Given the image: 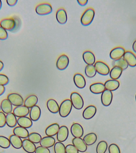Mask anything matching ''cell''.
Instances as JSON below:
<instances>
[{
	"label": "cell",
	"mask_w": 136,
	"mask_h": 153,
	"mask_svg": "<svg viewBox=\"0 0 136 153\" xmlns=\"http://www.w3.org/2000/svg\"><path fill=\"white\" fill-rule=\"evenodd\" d=\"M20 21L16 18H8L4 19L0 22V26L6 30L16 31L20 26Z\"/></svg>",
	"instance_id": "cell-1"
},
{
	"label": "cell",
	"mask_w": 136,
	"mask_h": 153,
	"mask_svg": "<svg viewBox=\"0 0 136 153\" xmlns=\"http://www.w3.org/2000/svg\"><path fill=\"white\" fill-rule=\"evenodd\" d=\"M70 98L72 106L75 108L81 110L83 108L84 102L82 97L79 93L73 92L70 95Z\"/></svg>",
	"instance_id": "cell-4"
},
{
	"label": "cell",
	"mask_w": 136,
	"mask_h": 153,
	"mask_svg": "<svg viewBox=\"0 0 136 153\" xmlns=\"http://www.w3.org/2000/svg\"><path fill=\"white\" fill-rule=\"evenodd\" d=\"M38 101V97L35 95L29 96L24 102V105L29 108H31L37 105Z\"/></svg>",
	"instance_id": "cell-31"
},
{
	"label": "cell",
	"mask_w": 136,
	"mask_h": 153,
	"mask_svg": "<svg viewBox=\"0 0 136 153\" xmlns=\"http://www.w3.org/2000/svg\"><path fill=\"white\" fill-rule=\"evenodd\" d=\"M96 108L93 105H90L86 108L82 113V116L85 119L89 120L92 118L96 114Z\"/></svg>",
	"instance_id": "cell-15"
},
{
	"label": "cell",
	"mask_w": 136,
	"mask_h": 153,
	"mask_svg": "<svg viewBox=\"0 0 136 153\" xmlns=\"http://www.w3.org/2000/svg\"><path fill=\"white\" fill-rule=\"evenodd\" d=\"M7 99L13 106H22L24 104L23 98L20 94L16 93H12L8 94Z\"/></svg>",
	"instance_id": "cell-5"
},
{
	"label": "cell",
	"mask_w": 136,
	"mask_h": 153,
	"mask_svg": "<svg viewBox=\"0 0 136 153\" xmlns=\"http://www.w3.org/2000/svg\"><path fill=\"white\" fill-rule=\"evenodd\" d=\"M48 109L51 113L56 114L59 112V106L58 103L53 99H50L47 102Z\"/></svg>",
	"instance_id": "cell-26"
},
{
	"label": "cell",
	"mask_w": 136,
	"mask_h": 153,
	"mask_svg": "<svg viewBox=\"0 0 136 153\" xmlns=\"http://www.w3.org/2000/svg\"><path fill=\"white\" fill-rule=\"evenodd\" d=\"M30 118L33 121H37L41 115V110L39 106L35 105L31 108L30 111Z\"/></svg>",
	"instance_id": "cell-17"
},
{
	"label": "cell",
	"mask_w": 136,
	"mask_h": 153,
	"mask_svg": "<svg viewBox=\"0 0 136 153\" xmlns=\"http://www.w3.org/2000/svg\"><path fill=\"white\" fill-rule=\"evenodd\" d=\"M1 108L2 112L5 114H8L11 113L13 111V105L8 99H4L1 102Z\"/></svg>",
	"instance_id": "cell-27"
},
{
	"label": "cell",
	"mask_w": 136,
	"mask_h": 153,
	"mask_svg": "<svg viewBox=\"0 0 136 153\" xmlns=\"http://www.w3.org/2000/svg\"><path fill=\"white\" fill-rule=\"evenodd\" d=\"M83 140L87 146H91L96 142L97 136L94 133H90L85 136Z\"/></svg>",
	"instance_id": "cell-33"
},
{
	"label": "cell",
	"mask_w": 136,
	"mask_h": 153,
	"mask_svg": "<svg viewBox=\"0 0 136 153\" xmlns=\"http://www.w3.org/2000/svg\"><path fill=\"white\" fill-rule=\"evenodd\" d=\"M123 70L121 68L118 67H113L110 71V77L113 80H118L121 76Z\"/></svg>",
	"instance_id": "cell-34"
},
{
	"label": "cell",
	"mask_w": 136,
	"mask_h": 153,
	"mask_svg": "<svg viewBox=\"0 0 136 153\" xmlns=\"http://www.w3.org/2000/svg\"><path fill=\"white\" fill-rule=\"evenodd\" d=\"M52 10V7L49 4L43 3L37 6L35 11L39 15H46L50 14Z\"/></svg>",
	"instance_id": "cell-6"
},
{
	"label": "cell",
	"mask_w": 136,
	"mask_h": 153,
	"mask_svg": "<svg viewBox=\"0 0 136 153\" xmlns=\"http://www.w3.org/2000/svg\"><path fill=\"white\" fill-rule=\"evenodd\" d=\"M59 128L60 126L58 124L54 123L47 128L45 133L47 136L52 137L57 134Z\"/></svg>",
	"instance_id": "cell-30"
},
{
	"label": "cell",
	"mask_w": 136,
	"mask_h": 153,
	"mask_svg": "<svg viewBox=\"0 0 136 153\" xmlns=\"http://www.w3.org/2000/svg\"><path fill=\"white\" fill-rule=\"evenodd\" d=\"M10 142L9 139L5 136H0V147L7 149L10 147Z\"/></svg>",
	"instance_id": "cell-40"
},
{
	"label": "cell",
	"mask_w": 136,
	"mask_h": 153,
	"mask_svg": "<svg viewBox=\"0 0 136 153\" xmlns=\"http://www.w3.org/2000/svg\"><path fill=\"white\" fill-rule=\"evenodd\" d=\"M8 38L7 30L0 26V40H5Z\"/></svg>",
	"instance_id": "cell-44"
},
{
	"label": "cell",
	"mask_w": 136,
	"mask_h": 153,
	"mask_svg": "<svg viewBox=\"0 0 136 153\" xmlns=\"http://www.w3.org/2000/svg\"><path fill=\"white\" fill-rule=\"evenodd\" d=\"M5 91V87L4 86L0 85V96L2 95Z\"/></svg>",
	"instance_id": "cell-49"
},
{
	"label": "cell",
	"mask_w": 136,
	"mask_h": 153,
	"mask_svg": "<svg viewBox=\"0 0 136 153\" xmlns=\"http://www.w3.org/2000/svg\"><path fill=\"white\" fill-rule=\"evenodd\" d=\"M4 67V64L2 61L0 60V72L3 69Z\"/></svg>",
	"instance_id": "cell-51"
},
{
	"label": "cell",
	"mask_w": 136,
	"mask_h": 153,
	"mask_svg": "<svg viewBox=\"0 0 136 153\" xmlns=\"http://www.w3.org/2000/svg\"><path fill=\"white\" fill-rule=\"evenodd\" d=\"M17 124L19 126L27 129L32 126L33 125V122L32 120L28 117H22L18 118Z\"/></svg>",
	"instance_id": "cell-22"
},
{
	"label": "cell",
	"mask_w": 136,
	"mask_h": 153,
	"mask_svg": "<svg viewBox=\"0 0 136 153\" xmlns=\"http://www.w3.org/2000/svg\"><path fill=\"white\" fill-rule=\"evenodd\" d=\"M69 131L68 128L65 126L60 127L57 134V140L59 142H65L69 136Z\"/></svg>",
	"instance_id": "cell-12"
},
{
	"label": "cell",
	"mask_w": 136,
	"mask_h": 153,
	"mask_svg": "<svg viewBox=\"0 0 136 153\" xmlns=\"http://www.w3.org/2000/svg\"><path fill=\"white\" fill-rule=\"evenodd\" d=\"M77 2L81 6H84L88 3V0H77Z\"/></svg>",
	"instance_id": "cell-48"
},
{
	"label": "cell",
	"mask_w": 136,
	"mask_h": 153,
	"mask_svg": "<svg viewBox=\"0 0 136 153\" xmlns=\"http://www.w3.org/2000/svg\"><path fill=\"white\" fill-rule=\"evenodd\" d=\"M108 145L107 142L105 141H101L99 142L96 147L97 153H105L107 150Z\"/></svg>",
	"instance_id": "cell-37"
},
{
	"label": "cell",
	"mask_w": 136,
	"mask_h": 153,
	"mask_svg": "<svg viewBox=\"0 0 136 153\" xmlns=\"http://www.w3.org/2000/svg\"><path fill=\"white\" fill-rule=\"evenodd\" d=\"M6 116L2 112H0V128H3L6 125Z\"/></svg>",
	"instance_id": "cell-45"
},
{
	"label": "cell",
	"mask_w": 136,
	"mask_h": 153,
	"mask_svg": "<svg viewBox=\"0 0 136 153\" xmlns=\"http://www.w3.org/2000/svg\"><path fill=\"white\" fill-rule=\"evenodd\" d=\"M66 153H79V151L73 145L69 144L65 147Z\"/></svg>",
	"instance_id": "cell-42"
},
{
	"label": "cell",
	"mask_w": 136,
	"mask_h": 153,
	"mask_svg": "<svg viewBox=\"0 0 136 153\" xmlns=\"http://www.w3.org/2000/svg\"><path fill=\"white\" fill-rule=\"evenodd\" d=\"M22 148L25 151L28 153H34L36 148L34 143L28 139L23 140Z\"/></svg>",
	"instance_id": "cell-18"
},
{
	"label": "cell",
	"mask_w": 136,
	"mask_h": 153,
	"mask_svg": "<svg viewBox=\"0 0 136 153\" xmlns=\"http://www.w3.org/2000/svg\"><path fill=\"white\" fill-rule=\"evenodd\" d=\"M8 76L3 74H0V85L5 86L9 83Z\"/></svg>",
	"instance_id": "cell-43"
},
{
	"label": "cell",
	"mask_w": 136,
	"mask_h": 153,
	"mask_svg": "<svg viewBox=\"0 0 136 153\" xmlns=\"http://www.w3.org/2000/svg\"><path fill=\"white\" fill-rule=\"evenodd\" d=\"M82 57L85 63L88 65H93L95 63V56L91 51H85L83 54Z\"/></svg>",
	"instance_id": "cell-24"
},
{
	"label": "cell",
	"mask_w": 136,
	"mask_h": 153,
	"mask_svg": "<svg viewBox=\"0 0 136 153\" xmlns=\"http://www.w3.org/2000/svg\"><path fill=\"white\" fill-rule=\"evenodd\" d=\"M112 65L113 67H118L121 68L123 71L127 69L129 66L128 64L122 57L119 59L113 60L112 62Z\"/></svg>",
	"instance_id": "cell-35"
},
{
	"label": "cell",
	"mask_w": 136,
	"mask_h": 153,
	"mask_svg": "<svg viewBox=\"0 0 136 153\" xmlns=\"http://www.w3.org/2000/svg\"><path fill=\"white\" fill-rule=\"evenodd\" d=\"M69 63V57L67 55L63 54L60 56L56 63V66L60 70H64L67 68Z\"/></svg>",
	"instance_id": "cell-9"
},
{
	"label": "cell",
	"mask_w": 136,
	"mask_h": 153,
	"mask_svg": "<svg viewBox=\"0 0 136 153\" xmlns=\"http://www.w3.org/2000/svg\"><path fill=\"white\" fill-rule=\"evenodd\" d=\"M17 0H7V4L10 7H14L18 2Z\"/></svg>",
	"instance_id": "cell-47"
},
{
	"label": "cell",
	"mask_w": 136,
	"mask_h": 153,
	"mask_svg": "<svg viewBox=\"0 0 136 153\" xmlns=\"http://www.w3.org/2000/svg\"><path fill=\"white\" fill-rule=\"evenodd\" d=\"M1 106H0V111H1Z\"/></svg>",
	"instance_id": "cell-54"
},
{
	"label": "cell",
	"mask_w": 136,
	"mask_h": 153,
	"mask_svg": "<svg viewBox=\"0 0 136 153\" xmlns=\"http://www.w3.org/2000/svg\"><path fill=\"white\" fill-rule=\"evenodd\" d=\"M54 146L55 153H66L65 146L62 142H56Z\"/></svg>",
	"instance_id": "cell-39"
},
{
	"label": "cell",
	"mask_w": 136,
	"mask_h": 153,
	"mask_svg": "<svg viewBox=\"0 0 136 153\" xmlns=\"http://www.w3.org/2000/svg\"><path fill=\"white\" fill-rule=\"evenodd\" d=\"M105 88L111 91L116 90L120 85L119 81L116 80H109L104 84Z\"/></svg>",
	"instance_id": "cell-28"
},
{
	"label": "cell",
	"mask_w": 136,
	"mask_h": 153,
	"mask_svg": "<svg viewBox=\"0 0 136 153\" xmlns=\"http://www.w3.org/2000/svg\"><path fill=\"white\" fill-rule=\"evenodd\" d=\"M39 143L41 146L48 148L54 146L55 140L53 137L47 136L43 137Z\"/></svg>",
	"instance_id": "cell-23"
},
{
	"label": "cell",
	"mask_w": 136,
	"mask_h": 153,
	"mask_svg": "<svg viewBox=\"0 0 136 153\" xmlns=\"http://www.w3.org/2000/svg\"><path fill=\"white\" fill-rule=\"evenodd\" d=\"M72 135L75 137L81 138L84 134V129L81 124L75 123L72 124L70 128Z\"/></svg>",
	"instance_id": "cell-8"
},
{
	"label": "cell",
	"mask_w": 136,
	"mask_h": 153,
	"mask_svg": "<svg viewBox=\"0 0 136 153\" xmlns=\"http://www.w3.org/2000/svg\"><path fill=\"white\" fill-rule=\"evenodd\" d=\"M74 82L75 85L78 88H83L86 86V81L85 79L82 75L80 74H76L74 75Z\"/></svg>",
	"instance_id": "cell-20"
},
{
	"label": "cell",
	"mask_w": 136,
	"mask_h": 153,
	"mask_svg": "<svg viewBox=\"0 0 136 153\" xmlns=\"http://www.w3.org/2000/svg\"><path fill=\"white\" fill-rule=\"evenodd\" d=\"M9 140L10 144L13 148L16 149H20L22 148L23 141L20 137L13 134L10 136Z\"/></svg>",
	"instance_id": "cell-29"
},
{
	"label": "cell",
	"mask_w": 136,
	"mask_h": 153,
	"mask_svg": "<svg viewBox=\"0 0 136 153\" xmlns=\"http://www.w3.org/2000/svg\"><path fill=\"white\" fill-rule=\"evenodd\" d=\"M28 140L34 143H40L42 139L41 136L36 132L31 133L29 134L28 137Z\"/></svg>",
	"instance_id": "cell-38"
},
{
	"label": "cell",
	"mask_w": 136,
	"mask_h": 153,
	"mask_svg": "<svg viewBox=\"0 0 136 153\" xmlns=\"http://www.w3.org/2000/svg\"><path fill=\"white\" fill-rule=\"evenodd\" d=\"M97 73L94 66L87 65L85 69V74L86 76L89 78H92L95 76Z\"/></svg>",
	"instance_id": "cell-36"
},
{
	"label": "cell",
	"mask_w": 136,
	"mask_h": 153,
	"mask_svg": "<svg viewBox=\"0 0 136 153\" xmlns=\"http://www.w3.org/2000/svg\"><path fill=\"white\" fill-rule=\"evenodd\" d=\"M13 133L16 136L23 139L27 138L29 135V132L27 129L19 126L14 128Z\"/></svg>",
	"instance_id": "cell-21"
},
{
	"label": "cell",
	"mask_w": 136,
	"mask_h": 153,
	"mask_svg": "<svg viewBox=\"0 0 136 153\" xmlns=\"http://www.w3.org/2000/svg\"><path fill=\"white\" fill-rule=\"evenodd\" d=\"M135 99H136V95H135Z\"/></svg>",
	"instance_id": "cell-53"
},
{
	"label": "cell",
	"mask_w": 136,
	"mask_h": 153,
	"mask_svg": "<svg viewBox=\"0 0 136 153\" xmlns=\"http://www.w3.org/2000/svg\"><path fill=\"white\" fill-rule=\"evenodd\" d=\"M89 90L92 93L95 94L102 93L106 90L104 85L101 82H96L91 85Z\"/></svg>",
	"instance_id": "cell-25"
},
{
	"label": "cell",
	"mask_w": 136,
	"mask_h": 153,
	"mask_svg": "<svg viewBox=\"0 0 136 153\" xmlns=\"http://www.w3.org/2000/svg\"><path fill=\"white\" fill-rule=\"evenodd\" d=\"M72 143L79 152H84L86 151L87 146L82 139L75 137L73 139Z\"/></svg>",
	"instance_id": "cell-13"
},
{
	"label": "cell",
	"mask_w": 136,
	"mask_h": 153,
	"mask_svg": "<svg viewBox=\"0 0 136 153\" xmlns=\"http://www.w3.org/2000/svg\"><path fill=\"white\" fill-rule=\"evenodd\" d=\"M123 58L130 66H136V56L131 51H127L125 52L123 56Z\"/></svg>",
	"instance_id": "cell-16"
},
{
	"label": "cell",
	"mask_w": 136,
	"mask_h": 153,
	"mask_svg": "<svg viewBox=\"0 0 136 153\" xmlns=\"http://www.w3.org/2000/svg\"><path fill=\"white\" fill-rule=\"evenodd\" d=\"M35 153H50V151L49 148L42 146H38L36 148Z\"/></svg>",
	"instance_id": "cell-46"
},
{
	"label": "cell",
	"mask_w": 136,
	"mask_h": 153,
	"mask_svg": "<svg viewBox=\"0 0 136 153\" xmlns=\"http://www.w3.org/2000/svg\"><path fill=\"white\" fill-rule=\"evenodd\" d=\"M2 1L0 0V10L1 9V8H2Z\"/></svg>",
	"instance_id": "cell-52"
},
{
	"label": "cell",
	"mask_w": 136,
	"mask_h": 153,
	"mask_svg": "<svg viewBox=\"0 0 136 153\" xmlns=\"http://www.w3.org/2000/svg\"><path fill=\"white\" fill-rule=\"evenodd\" d=\"M132 49L134 52L136 53V40L134 42L132 46Z\"/></svg>",
	"instance_id": "cell-50"
},
{
	"label": "cell",
	"mask_w": 136,
	"mask_h": 153,
	"mask_svg": "<svg viewBox=\"0 0 136 153\" xmlns=\"http://www.w3.org/2000/svg\"><path fill=\"white\" fill-rule=\"evenodd\" d=\"M30 109L26 107L24 105L17 106L14 109L13 113L16 117H25L28 115L30 113Z\"/></svg>",
	"instance_id": "cell-11"
},
{
	"label": "cell",
	"mask_w": 136,
	"mask_h": 153,
	"mask_svg": "<svg viewBox=\"0 0 136 153\" xmlns=\"http://www.w3.org/2000/svg\"><path fill=\"white\" fill-rule=\"evenodd\" d=\"M113 93L111 91L105 90L101 95V102L102 105L108 106L111 105L113 100Z\"/></svg>",
	"instance_id": "cell-10"
},
{
	"label": "cell",
	"mask_w": 136,
	"mask_h": 153,
	"mask_svg": "<svg viewBox=\"0 0 136 153\" xmlns=\"http://www.w3.org/2000/svg\"><path fill=\"white\" fill-rule=\"evenodd\" d=\"M97 72L100 75L106 76L109 74L110 69L108 66L102 62H97L94 64Z\"/></svg>",
	"instance_id": "cell-7"
},
{
	"label": "cell",
	"mask_w": 136,
	"mask_h": 153,
	"mask_svg": "<svg viewBox=\"0 0 136 153\" xmlns=\"http://www.w3.org/2000/svg\"><path fill=\"white\" fill-rule=\"evenodd\" d=\"M6 124L10 128H14L17 124L16 117L13 113H10L6 115Z\"/></svg>",
	"instance_id": "cell-32"
},
{
	"label": "cell",
	"mask_w": 136,
	"mask_h": 153,
	"mask_svg": "<svg viewBox=\"0 0 136 153\" xmlns=\"http://www.w3.org/2000/svg\"><path fill=\"white\" fill-rule=\"evenodd\" d=\"M95 16V11L92 8H89L83 13L81 18V23L84 26H88L92 22Z\"/></svg>",
	"instance_id": "cell-3"
},
{
	"label": "cell",
	"mask_w": 136,
	"mask_h": 153,
	"mask_svg": "<svg viewBox=\"0 0 136 153\" xmlns=\"http://www.w3.org/2000/svg\"><path fill=\"white\" fill-rule=\"evenodd\" d=\"M56 19L59 24L64 25L67 21V15L65 10L60 8L57 10L56 14Z\"/></svg>",
	"instance_id": "cell-19"
},
{
	"label": "cell",
	"mask_w": 136,
	"mask_h": 153,
	"mask_svg": "<svg viewBox=\"0 0 136 153\" xmlns=\"http://www.w3.org/2000/svg\"><path fill=\"white\" fill-rule=\"evenodd\" d=\"M108 150L109 153H120L119 146L115 143H112L110 145Z\"/></svg>",
	"instance_id": "cell-41"
},
{
	"label": "cell",
	"mask_w": 136,
	"mask_h": 153,
	"mask_svg": "<svg viewBox=\"0 0 136 153\" xmlns=\"http://www.w3.org/2000/svg\"><path fill=\"white\" fill-rule=\"evenodd\" d=\"M72 105L69 99L63 101L59 106V114L61 117L65 118L70 114L72 109Z\"/></svg>",
	"instance_id": "cell-2"
},
{
	"label": "cell",
	"mask_w": 136,
	"mask_h": 153,
	"mask_svg": "<svg viewBox=\"0 0 136 153\" xmlns=\"http://www.w3.org/2000/svg\"><path fill=\"white\" fill-rule=\"evenodd\" d=\"M125 50L123 48L118 47L115 48L110 53V57L113 60L122 58L125 53Z\"/></svg>",
	"instance_id": "cell-14"
}]
</instances>
